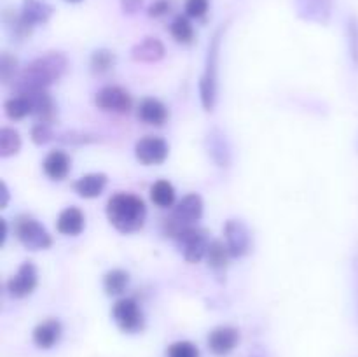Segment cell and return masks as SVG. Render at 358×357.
<instances>
[{
    "label": "cell",
    "instance_id": "6da1fadb",
    "mask_svg": "<svg viewBox=\"0 0 358 357\" xmlns=\"http://www.w3.org/2000/svg\"><path fill=\"white\" fill-rule=\"evenodd\" d=\"M147 209L142 198L131 192H117L107 203V217L121 233H135L145 223Z\"/></svg>",
    "mask_w": 358,
    "mask_h": 357
},
{
    "label": "cell",
    "instance_id": "7a4b0ae2",
    "mask_svg": "<svg viewBox=\"0 0 358 357\" xmlns=\"http://www.w3.org/2000/svg\"><path fill=\"white\" fill-rule=\"evenodd\" d=\"M65 66L66 62L59 52H49V55L31 62L17 79L20 80L17 83L20 94L45 90L49 84L62 77V74L65 72Z\"/></svg>",
    "mask_w": 358,
    "mask_h": 357
},
{
    "label": "cell",
    "instance_id": "3957f363",
    "mask_svg": "<svg viewBox=\"0 0 358 357\" xmlns=\"http://www.w3.org/2000/svg\"><path fill=\"white\" fill-rule=\"evenodd\" d=\"M201 216H203L201 196L196 195V192H191V195L184 196V198L178 202V205L175 206L170 219L164 220V230H166V233L170 234V237L177 238L182 230H185V227L191 226L192 223L201 219Z\"/></svg>",
    "mask_w": 358,
    "mask_h": 357
},
{
    "label": "cell",
    "instance_id": "277c9868",
    "mask_svg": "<svg viewBox=\"0 0 358 357\" xmlns=\"http://www.w3.org/2000/svg\"><path fill=\"white\" fill-rule=\"evenodd\" d=\"M177 241L185 261L199 262L208 254L210 241L206 238L205 231L198 230V227L187 226L185 230H182L180 234L177 237Z\"/></svg>",
    "mask_w": 358,
    "mask_h": 357
},
{
    "label": "cell",
    "instance_id": "5b68a950",
    "mask_svg": "<svg viewBox=\"0 0 358 357\" xmlns=\"http://www.w3.org/2000/svg\"><path fill=\"white\" fill-rule=\"evenodd\" d=\"M14 230H16L17 240L30 251H41L51 245V237L45 227L31 217H20Z\"/></svg>",
    "mask_w": 358,
    "mask_h": 357
},
{
    "label": "cell",
    "instance_id": "8992f818",
    "mask_svg": "<svg viewBox=\"0 0 358 357\" xmlns=\"http://www.w3.org/2000/svg\"><path fill=\"white\" fill-rule=\"evenodd\" d=\"M112 317H114L115 324L126 332H135L142 329L143 326V315L142 310L138 308L135 300L131 298H122L112 308Z\"/></svg>",
    "mask_w": 358,
    "mask_h": 357
},
{
    "label": "cell",
    "instance_id": "52a82bcc",
    "mask_svg": "<svg viewBox=\"0 0 358 357\" xmlns=\"http://www.w3.org/2000/svg\"><path fill=\"white\" fill-rule=\"evenodd\" d=\"M136 160L143 164H161L168 156V144L159 136H143L135 146Z\"/></svg>",
    "mask_w": 358,
    "mask_h": 357
},
{
    "label": "cell",
    "instance_id": "ba28073f",
    "mask_svg": "<svg viewBox=\"0 0 358 357\" xmlns=\"http://www.w3.org/2000/svg\"><path fill=\"white\" fill-rule=\"evenodd\" d=\"M94 104L101 111L110 112H128L131 108V97L126 90L119 86H107L100 90L94 98Z\"/></svg>",
    "mask_w": 358,
    "mask_h": 357
},
{
    "label": "cell",
    "instance_id": "9c48e42d",
    "mask_svg": "<svg viewBox=\"0 0 358 357\" xmlns=\"http://www.w3.org/2000/svg\"><path fill=\"white\" fill-rule=\"evenodd\" d=\"M37 268L31 262H23L14 276L7 282V290L13 298H24L37 287Z\"/></svg>",
    "mask_w": 358,
    "mask_h": 357
},
{
    "label": "cell",
    "instance_id": "30bf717a",
    "mask_svg": "<svg viewBox=\"0 0 358 357\" xmlns=\"http://www.w3.org/2000/svg\"><path fill=\"white\" fill-rule=\"evenodd\" d=\"M240 342V332L229 326L213 329L208 336V346L215 356H227Z\"/></svg>",
    "mask_w": 358,
    "mask_h": 357
},
{
    "label": "cell",
    "instance_id": "8fae6325",
    "mask_svg": "<svg viewBox=\"0 0 358 357\" xmlns=\"http://www.w3.org/2000/svg\"><path fill=\"white\" fill-rule=\"evenodd\" d=\"M226 238L227 247L233 255H243L250 247V233L240 220H229L226 224Z\"/></svg>",
    "mask_w": 358,
    "mask_h": 357
},
{
    "label": "cell",
    "instance_id": "7c38bea8",
    "mask_svg": "<svg viewBox=\"0 0 358 357\" xmlns=\"http://www.w3.org/2000/svg\"><path fill=\"white\" fill-rule=\"evenodd\" d=\"M86 226V217L77 206H69L63 210L56 220V230L66 237H77Z\"/></svg>",
    "mask_w": 358,
    "mask_h": 357
},
{
    "label": "cell",
    "instance_id": "4fadbf2b",
    "mask_svg": "<svg viewBox=\"0 0 358 357\" xmlns=\"http://www.w3.org/2000/svg\"><path fill=\"white\" fill-rule=\"evenodd\" d=\"M62 336V324L56 318H48L34 329V343L38 349H51Z\"/></svg>",
    "mask_w": 358,
    "mask_h": 357
},
{
    "label": "cell",
    "instance_id": "5bb4252c",
    "mask_svg": "<svg viewBox=\"0 0 358 357\" xmlns=\"http://www.w3.org/2000/svg\"><path fill=\"white\" fill-rule=\"evenodd\" d=\"M138 119L147 122V125L161 126L166 122L168 119V108L163 102L156 100V98H145L140 102L138 107Z\"/></svg>",
    "mask_w": 358,
    "mask_h": 357
},
{
    "label": "cell",
    "instance_id": "9a60e30c",
    "mask_svg": "<svg viewBox=\"0 0 358 357\" xmlns=\"http://www.w3.org/2000/svg\"><path fill=\"white\" fill-rule=\"evenodd\" d=\"M20 14L24 23L35 27V24L45 23L51 18L52 7L44 0H23V7H21Z\"/></svg>",
    "mask_w": 358,
    "mask_h": 357
},
{
    "label": "cell",
    "instance_id": "2e32d148",
    "mask_svg": "<svg viewBox=\"0 0 358 357\" xmlns=\"http://www.w3.org/2000/svg\"><path fill=\"white\" fill-rule=\"evenodd\" d=\"M42 168H44V174L49 178H52V181H62V178H65L69 175L70 158L63 150H51L45 156Z\"/></svg>",
    "mask_w": 358,
    "mask_h": 357
},
{
    "label": "cell",
    "instance_id": "e0dca14e",
    "mask_svg": "<svg viewBox=\"0 0 358 357\" xmlns=\"http://www.w3.org/2000/svg\"><path fill=\"white\" fill-rule=\"evenodd\" d=\"M105 186H107V177L103 174H87L73 184V189L83 198H96L103 192Z\"/></svg>",
    "mask_w": 358,
    "mask_h": 357
},
{
    "label": "cell",
    "instance_id": "ac0fdd59",
    "mask_svg": "<svg viewBox=\"0 0 358 357\" xmlns=\"http://www.w3.org/2000/svg\"><path fill=\"white\" fill-rule=\"evenodd\" d=\"M28 94L34 105V114L38 118V122H48L55 118V104H52V98L49 97V93L45 90L31 91V93H21Z\"/></svg>",
    "mask_w": 358,
    "mask_h": 357
},
{
    "label": "cell",
    "instance_id": "d6986e66",
    "mask_svg": "<svg viewBox=\"0 0 358 357\" xmlns=\"http://www.w3.org/2000/svg\"><path fill=\"white\" fill-rule=\"evenodd\" d=\"M131 55L136 62H157L164 56V46L157 38L147 37L133 48Z\"/></svg>",
    "mask_w": 358,
    "mask_h": 357
},
{
    "label": "cell",
    "instance_id": "ffe728a7",
    "mask_svg": "<svg viewBox=\"0 0 358 357\" xmlns=\"http://www.w3.org/2000/svg\"><path fill=\"white\" fill-rule=\"evenodd\" d=\"M6 114L9 119H23L28 114H34V105L28 94H17V97L9 98L3 105Z\"/></svg>",
    "mask_w": 358,
    "mask_h": 357
},
{
    "label": "cell",
    "instance_id": "44dd1931",
    "mask_svg": "<svg viewBox=\"0 0 358 357\" xmlns=\"http://www.w3.org/2000/svg\"><path fill=\"white\" fill-rule=\"evenodd\" d=\"M150 200L161 209H168L175 203V189L168 181H157L150 188Z\"/></svg>",
    "mask_w": 358,
    "mask_h": 357
},
{
    "label": "cell",
    "instance_id": "7402d4cb",
    "mask_svg": "<svg viewBox=\"0 0 358 357\" xmlns=\"http://www.w3.org/2000/svg\"><path fill=\"white\" fill-rule=\"evenodd\" d=\"M171 37L175 38L180 44H189L194 38V28H192L191 21L185 16H177L173 20V23L170 24Z\"/></svg>",
    "mask_w": 358,
    "mask_h": 357
},
{
    "label": "cell",
    "instance_id": "603a6c76",
    "mask_svg": "<svg viewBox=\"0 0 358 357\" xmlns=\"http://www.w3.org/2000/svg\"><path fill=\"white\" fill-rule=\"evenodd\" d=\"M21 147L20 133L14 132L13 128L0 130V156L9 158L16 154Z\"/></svg>",
    "mask_w": 358,
    "mask_h": 357
},
{
    "label": "cell",
    "instance_id": "cb8c5ba5",
    "mask_svg": "<svg viewBox=\"0 0 358 357\" xmlns=\"http://www.w3.org/2000/svg\"><path fill=\"white\" fill-rule=\"evenodd\" d=\"M129 282V276L128 273L122 272V270H112V272H108L107 275H105V280H103V286H105V290H107V294H121L122 290L126 289V286H128Z\"/></svg>",
    "mask_w": 358,
    "mask_h": 357
},
{
    "label": "cell",
    "instance_id": "d4e9b609",
    "mask_svg": "<svg viewBox=\"0 0 358 357\" xmlns=\"http://www.w3.org/2000/svg\"><path fill=\"white\" fill-rule=\"evenodd\" d=\"M229 254L231 252L227 245H224L220 240H213L212 244H210L206 258H208L210 266H213V268H224V266L227 265V258H229Z\"/></svg>",
    "mask_w": 358,
    "mask_h": 357
},
{
    "label": "cell",
    "instance_id": "484cf974",
    "mask_svg": "<svg viewBox=\"0 0 358 357\" xmlns=\"http://www.w3.org/2000/svg\"><path fill=\"white\" fill-rule=\"evenodd\" d=\"M112 65H114V55L110 51H107V49H98V51L93 52L91 66H93L94 72H107Z\"/></svg>",
    "mask_w": 358,
    "mask_h": 357
},
{
    "label": "cell",
    "instance_id": "4316f807",
    "mask_svg": "<svg viewBox=\"0 0 358 357\" xmlns=\"http://www.w3.org/2000/svg\"><path fill=\"white\" fill-rule=\"evenodd\" d=\"M168 357H199V350L191 342H177L168 349Z\"/></svg>",
    "mask_w": 358,
    "mask_h": 357
},
{
    "label": "cell",
    "instance_id": "83f0119b",
    "mask_svg": "<svg viewBox=\"0 0 358 357\" xmlns=\"http://www.w3.org/2000/svg\"><path fill=\"white\" fill-rule=\"evenodd\" d=\"M208 10V0H185V13L191 18H203Z\"/></svg>",
    "mask_w": 358,
    "mask_h": 357
},
{
    "label": "cell",
    "instance_id": "f1b7e54d",
    "mask_svg": "<svg viewBox=\"0 0 358 357\" xmlns=\"http://www.w3.org/2000/svg\"><path fill=\"white\" fill-rule=\"evenodd\" d=\"M0 72H2L3 83H9L10 77L16 72V58L9 55H2V62H0Z\"/></svg>",
    "mask_w": 358,
    "mask_h": 357
},
{
    "label": "cell",
    "instance_id": "f546056e",
    "mask_svg": "<svg viewBox=\"0 0 358 357\" xmlns=\"http://www.w3.org/2000/svg\"><path fill=\"white\" fill-rule=\"evenodd\" d=\"M31 136H34L35 144H45L49 139H51V130H49L48 122H37L31 132Z\"/></svg>",
    "mask_w": 358,
    "mask_h": 357
},
{
    "label": "cell",
    "instance_id": "4dcf8cb0",
    "mask_svg": "<svg viewBox=\"0 0 358 357\" xmlns=\"http://www.w3.org/2000/svg\"><path fill=\"white\" fill-rule=\"evenodd\" d=\"M170 10V2L168 0H156L152 6L149 7V16L150 18H161Z\"/></svg>",
    "mask_w": 358,
    "mask_h": 357
},
{
    "label": "cell",
    "instance_id": "1f68e13d",
    "mask_svg": "<svg viewBox=\"0 0 358 357\" xmlns=\"http://www.w3.org/2000/svg\"><path fill=\"white\" fill-rule=\"evenodd\" d=\"M143 0H121V7L124 13L128 14H136L140 9H142Z\"/></svg>",
    "mask_w": 358,
    "mask_h": 357
},
{
    "label": "cell",
    "instance_id": "d6a6232c",
    "mask_svg": "<svg viewBox=\"0 0 358 357\" xmlns=\"http://www.w3.org/2000/svg\"><path fill=\"white\" fill-rule=\"evenodd\" d=\"M65 2H70V4H79V2H83V0H65Z\"/></svg>",
    "mask_w": 358,
    "mask_h": 357
}]
</instances>
